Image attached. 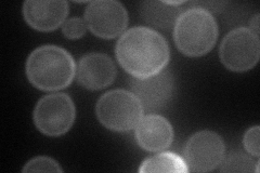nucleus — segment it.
Segmentation results:
<instances>
[{
	"label": "nucleus",
	"instance_id": "a211bd4d",
	"mask_svg": "<svg viewBox=\"0 0 260 173\" xmlns=\"http://www.w3.org/2000/svg\"><path fill=\"white\" fill-rule=\"evenodd\" d=\"M259 136H260V128L258 126H255L253 128L248 129L243 137V144L244 147L246 148V151L255 156V157H259L260 154V145H259Z\"/></svg>",
	"mask_w": 260,
	"mask_h": 173
},
{
	"label": "nucleus",
	"instance_id": "39448f33",
	"mask_svg": "<svg viewBox=\"0 0 260 173\" xmlns=\"http://www.w3.org/2000/svg\"><path fill=\"white\" fill-rule=\"evenodd\" d=\"M75 117L74 102L65 93H51L42 97L34 110L35 126L48 136L67 133Z\"/></svg>",
	"mask_w": 260,
	"mask_h": 173
},
{
	"label": "nucleus",
	"instance_id": "f8f14e48",
	"mask_svg": "<svg viewBox=\"0 0 260 173\" xmlns=\"http://www.w3.org/2000/svg\"><path fill=\"white\" fill-rule=\"evenodd\" d=\"M137 142L143 150L159 152L166 150L174 140V129L170 122L159 115L142 117L136 127Z\"/></svg>",
	"mask_w": 260,
	"mask_h": 173
},
{
	"label": "nucleus",
	"instance_id": "423d86ee",
	"mask_svg": "<svg viewBox=\"0 0 260 173\" xmlns=\"http://www.w3.org/2000/svg\"><path fill=\"white\" fill-rule=\"evenodd\" d=\"M219 54L228 70L233 72L249 71L259 61V36L246 27L235 28L223 38Z\"/></svg>",
	"mask_w": 260,
	"mask_h": 173
},
{
	"label": "nucleus",
	"instance_id": "6e6552de",
	"mask_svg": "<svg viewBox=\"0 0 260 173\" xmlns=\"http://www.w3.org/2000/svg\"><path fill=\"white\" fill-rule=\"evenodd\" d=\"M85 22L95 36L112 39L126 29L128 13L125 7L115 0H95L87 7Z\"/></svg>",
	"mask_w": 260,
	"mask_h": 173
},
{
	"label": "nucleus",
	"instance_id": "f3484780",
	"mask_svg": "<svg viewBox=\"0 0 260 173\" xmlns=\"http://www.w3.org/2000/svg\"><path fill=\"white\" fill-rule=\"evenodd\" d=\"M87 24L80 18H72L63 23L62 31L63 35L69 39L81 38L86 32Z\"/></svg>",
	"mask_w": 260,
	"mask_h": 173
},
{
	"label": "nucleus",
	"instance_id": "9d476101",
	"mask_svg": "<svg viewBox=\"0 0 260 173\" xmlns=\"http://www.w3.org/2000/svg\"><path fill=\"white\" fill-rule=\"evenodd\" d=\"M76 77L79 84L86 89H104L115 80V64L107 54L89 53L80 59Z\"/></svg>",
	"mask_w": 260,
	"mask_h": 173
},
{
	"label": "nucleus",
	"instance_id": "f257e3e1",
	"mask_svg": "<svg viewBox=\"0 0 260 173\" xmlns=\"http://www.w3.org/2000/svg\"><path fill=\"white\" fill-rule=\"evenodd\" d=\"M116 57L127 73L136 78L156 75L169 62L166 39L148 27H133L125 31L116 45Z\"/></svg>",
	"mask_w": 260,
	"mask_h": 173
},
{
	"label": "nucleus",
	"instance_id": "2eb2a0df",
	"mask_svg": "<svg viewBox=\"0 0 260 173\" xmlns=\"http://www.w3.org/2000/svg\"><path fill=\"white\" fill-rule=\"evenodd\" d=\"M221 172H258L259 162L243 153H232L220 163Z\"/></svg>",
	"mask_w": 260,
	"mask_h": 173
},
{
	"label": "nucleus",
	"instance_id": "4468645a",
	"mask_svg": "<svg viewBox=\"0 0 260 173\" xmlns=\"http://www.w3.org/2000/svg\"><path fill=\"white\" fill-rule=\"evenodd\" d=\"M139 172H189L188 164L180 156L174 153H160L145 159L139 168Z\"/></svg>",
	"mask_w": 260,
	"mask_h": 173
},
{
	"label": "nucleus",
	"instance_id": "dca6fc26",
	"mask_svg": "<svg viewBox=\"0 0 260 173\" xmlns=\"http://www.w3.org/2000/svg\"><path fill=\"white\" fill-rule=\"evenodd\" d=\"M63 169L60 164L52 158L39 156L34 159L29 160L25 167L23 168V172H62Z\"/></svg>",
	"mask_w": 260,
	"mask_h": 173
},
{
	"label": "nucleus",
	"instance_id": "6ab92c4d",
	"mask_svg": "<svg viewBox=\"0 0 260 173\" xmlns=\"http://www.w3.org/2000/svg\"><path fill=\"white\" fill-rule=\"evenodd\" d=\"M250 30H253L256 35L259 36V14H256L250 20Z\"/></svg>",
	"mask_w": 260,
	"mask_h": 173
},
{
	"label": "nucleus",
	"instance_id": "1a4fd4ad",
	"mask_svg": "<svg viewBox=\"0 0 260 173\" xmlns=\"http://www.w3.org/2000/svg\"><path fill=\"white\" fill-rule=\"evenodd\" d=\"M132 92L140 101L143 111H159L169 103L175 92V77L172 72L162 70L146 78L133 77L129 80Z\"/></svg>",
	"mask_w": 260,
	"mask_h": 173
},
{
	"label": "nucleus",
	"instance_id": "0eeeda50",
	"mask_svg": "<svg viewBox=\"0 0 260 173\" xmlns=\"http://www.w3.org/2000/svg\"><path fill=\"white\" fill-rule=\"evenodd\" d=\"M225 146L221 136L214 131L204 130L192 135L185 145L184 156L189 171L209 172L220 166Z\"/></svg>",
	"mask_w": 260,
	"mask_h": 173
},
{
	"label": "nucleus",
	"instance_id": "ddd939ff",
	"mask_svg": "<svg viewBox=\"0 0 260 173\" xmlns=\"http://www.w3.org/2000/svg\"><path fill=\"white\" fill-rule=\"evenodd\" d=\"M185 4V2H144L140 6V14L150 25L169 29L175 27Z\"/></svg>",
	"mask_w": 260,
	"mask_h": 173
},
{
	"label": "nucleus",
	"instance_id": "9b49d317",
	"mask_svg": "<svg viewBox=\"0 0 260 173\" xmlns=\"http://www.w3.org/2000/svg\"><path fill=\"white\" fill-rule=\"evenodd\" d=\"M69 13L67 2L28 0L23 5L26 23L39 31H51L61 26Z\"/></svg>",
	"mask_w": 260,
	"mask_h": 173
},
{
	"label": "nucleus",
	"instance_id": "20e7f679",
	"mask_svg": "<svg viewBox=\"0 0 260 173\" xmlns=\"http://www.w3.org/2000/svg\"><path fill=\"white\" fill-rule=\"evenodd\" d=\"M96 117L113 131L126 132L137 127L143 116V107L138 97L127 90H112L103 94L95 106Z\"/></svg>",
	"mask_w": 260,
	"mask_h": 173
},
{
	"label": "nucleus",
	"instance_id": "7ed1b4c3",
	"mask_svg": "<svg viewBox=\"0 0 260 173\" xmlns=\"http://www.w3.org/2000/svg\"><path fill=\"white\" fill-rule=\"evenodd\" d=\"M177 48L188 56H201L214 48L218 39V25L210 12L192 7L179 16L174 28Z\"/></svg>",
	"mask_w": 260,
	"mask_h": 173
},
{
	"label": "nucleus",
	"instance_id": "f03ea898",
	"mask_svg": "<svg viewBox=\"0 0 260 173\" xmlns=\"http://www.w3.org/2000/svg\"><path fill=\"white\" fill-rule=\"evenodd\" d=\"M76 74L75 61L64 49L47 45L32 51L26 61L30 84L44 91H56L71 85Z\"/></svg>",
	"mask_w": 260,
	"mask_h": 173
}]
</instances>
